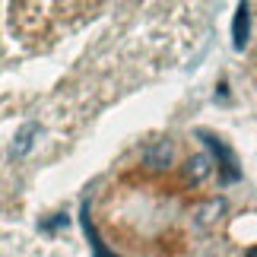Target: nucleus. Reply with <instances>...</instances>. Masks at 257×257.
Wrapping results in <instances>:
<instances>
[{"instance_id": "1", "label": "nucleus", "mask_w": 257, "mask_h": 257, "mask_svg": "<svg viewBox=\"0 0 257 257\" xmlns=\"http://www.w3.org/2000/svg\"><path fill=\"white\" fill-rule=\"evenodd\" d=\"M200 137H203V143H206V146H210V150L216 153V159L222 162V169H225L222 181H229V184H232V181H238L241 172H238V162H235L232 150H229V146H225V143L219 140V137H213V134H206V131H200Z\"/></svg>"}, {"instance_id": "2", "label": "nucleus", "mask_w": 257, "mask_h": 257, "mask_svg": "<svg viewBox=\"0 0 257 257\" xmlns=\"http://www.w3.org/2000/svg\"><path fill=\"white\" fill-rule=\"evenodd\" d=\"M248 29H251V10L248 4L238 7V13H235V23H232V38H235V48H244V42H248Z\"/></svg>"}, {"instance_id": "3", "label": "nucleus", "mask_w": 257, "mask_h": 257, "mask_svg": "<svg viewBox=\"0 0 257 257\" xmlns=\"http://www.w3.org/2000/svg\"><path fill=\"white\" fill-rule=\"evenodd\" d=\"M143 159L150 162V165H156V169H162V165H169V162H172V143H169V140H162V143L150 146V150L143 153Z\"/></svg>"}, {"instance_id": "4", "label": "nucleus", "mask_w": 257, "mask_h": 257, "mask_svg": "<svg viewBox=\"0 0 257 257\" xmlns=\"http://www.w3.org/2000/svg\"><path fill=\"white\" fill-rule=\"evenodd\" d=\"M83 232H86V238H89V248H92L95 257H114V254H108V248L102 244V238H98V232L92 229V222H89V216L83 210Z\"/></svg>"}, {"instance_id": "5", "label": "nucleus", "mask_w": 257, "mask_h": 257, "mask_svg": "<svg viewBox=\"0 0 257 257\" xmlns=\"http://www.w3.org/2000/svg\"><path fill=\"white\" fill-rule=\"evenodd\" d=\"M213 172V162H210V156H194L191 162H187V175L194 178V181H203L206 175Z\"/></svg>"}, {"instance_id": "6", "label": "nucleus", "mask_w": 257, "mask_h": 257, "mask_svg": "<svg viewBox=\"0 0 257 257\" xmlns=\"http://www.w3.org/2000/svg\"><path fill=\"white\" fill-rule=\"evenodd\" d=\"M35 131H38V127H35V124H26V131H23V134H19V137H16V140H19V143L13 146V153H16V156H23V153L29 150V146H32V137H35Z\"/></svg>"}, {"instance_id": "7", "label": "nucleus", "mask_w": 257, "mask_h": 257, "mask_svg": "<svg viewBox=\"0 0 257 257\" xmlns=\"http://www.w3.org/2000/svg\"><path fill=\"white\" fill-rule=\"evenodd\" d=\"M222 210H225V203H222V200H210V203H206L203 210H200V222H203V225H206V222H213Z\"/></svg>"}, {"instance_id": "8", "label": "nucleus", "mask_w": 257, "mask_h": 257, "mask_svg": "<svg viewBox=\"0 0 257 257\" xmlns=\"http://www.w3.org/2000/svg\"><path fill=\"white\" fill-rule=\"evenodd\" d=\"M64 222H67V216H57V219H51V222H45L42 229H48V232H51V229H61Z\"/></svg>"}]
</instances>
